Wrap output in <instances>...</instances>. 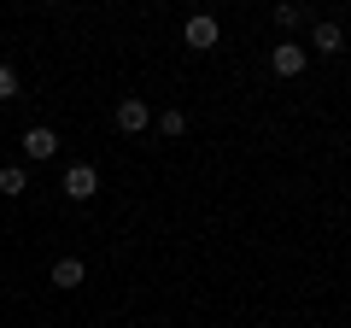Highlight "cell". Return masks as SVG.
<instances>
[{"label": "cell", "instance_id": "1", "mask_svg": "<svg viewBox=\"0 0 351 328\" xmlns=\"http://www.w3.org/2000/svg\"><path fill=\"white\" fill-rule=\"evenodd\" d=\"M100 194V170L94 164H71L64 170V200H94Z\"/></svg>", "mask_w": 351, "mask_h": 328}, {"label": "cell", "instance_id": "2", "mask_svg": "<svg viewBox=\"0 0 351 328\" xmlns=\"http://www.w3.org/2000/svg\"><path fill=\"white\" fill-rule=\"evenodd\" d=\"M269 65H276V76H299L304 65H311V47H299V41H281V47L269 53Z\"/></svg>", "mask_w": 351, "mask_h": 328}, {"label": "cell", "instance_id": "3", "mask_svg": "<svg viewBox=\"0 0 351 328\" xmlns=\"http://www.w3.org/2000/svg\"><path fill=\"white\" fill-rule=\"evenodd\" d=\"M147 124H152L147 100H117V129H123V135H141Z\"/></svg>", "mask_w": 351, "mask_h": 328}, {"label": "cell", "instance_id": "4", "mask_svg": "<svg viewBox=\"0 0 351 328\" xmlns=\"http://www.w3.org/2000/svg\"><path fill=\"white\" fill-rule=\"evenodd\" d=\"M182 41H188V47H199V53L217 47V18H205V12L188 18V24H182Z\"/></svg>", "mask_w": 351, "mask_h": 328}, {"label": "cell", "instance_id": "5", "mask_svg": "<svg viewBox=\"0 0 351 328\" xmlns=\"http://www.w3.org/2000/svg\"><path fill=\"white\" fill-rule=\"evenodd\" d=\"M311 47H316V53H346V36H339V24H334V18H316Z\"/></svg>", "mask_w": 351, "mask_h": 328}, {"label": "cell", "instance_id": "6", "mask_svg": "<svg viewBox=\"0 0 351 328\" xmlns=\"http://www.w3.org/2000/svg\"><path fill=\"white\" fill-rule=\"evenodd\" d=\"M24 152H29V159H53V152H59V135H53L47 124H36V129L24 135Z\"/></svg>", "mask_w": 351, "mask_h": 328}, {"label": "cell", "instance_id": "7", "mask_svg": "<svg viewBox=\"0 0 351 328\" xmlns=\"http://www.w3.org/2000/svg\"><path fill=\"white\" fill-rule=\"evenodd\" d=\"M82 276H88V270H82V258H59V264H53V288H64V293H71V288H82Z\"/></svg>", "mask_w": 351, "mask_h": 328}, {"label": "cell", "instance_id": "8", "mask_svg": "<svg viewBox=\"0 0 351 328\" xmlns=\"http://www.w3.org/2000/svg\"><path fill=\"white\" fill-rule=\"evenodd\" d=\"M24 188H29V176L18 170V164H6V170H0V194H6V200H18Z\"/></svg>", "mask_w": 351, "mask_h": 328}, {"label": "cell", "instance_id": "9", "mask_svg": "<svg viewBox=\"0 0 351 328\" xmlns=\"http://www.w3.org/2000/svg\"><path fill=\"white\" fill-rule=\"evenodd\" d=\"M304 18H311V12H304L299 0H281V6H276V24H281V30H299Z\"/></svg>", "mask_w": 351, "mask_h": 328}, {"label": "cell", "instance_id": "10", "mask_svg": "<svg viewBox=\"0 0 351 328\" xmlns=\"http://www.w3.org/2000/svg\"><path fill=\"white\" fill-rule=\"evenodd\" d=\"M158 135H170V141L188 135V112H164V117H158Z\"/></svg>", "mask_w": 351, "mask_h": 328}, {"label": "cell", "instance_id": "11", "mask_svg": "<svg viewBox=\"0 0 351 328\" xmlns=\"http://www.w3.org/2000/svg\"><path fill=\"white\" fill-rule=\"evenodd\" d=\"M18 94V76H12V65H0V100H12Z\"/></svg>", "mask_w": 351, "mask_h": 328}]
</instances>
